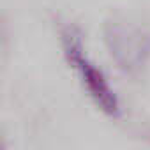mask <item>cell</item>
Segmentation results:
<instances>
[{"label": "cell", "instance_id": "obj_1", "mask_svg": "<svg viewBox=\"0 0 150 150\" xmlns=\"http://www.w3.org/2000/svg\"><path fill=\"white\" fill-rule=\"evenodd\" d=\"M60 42H62V51L69 67L76 72L81 87L87 90L94 104L108 117H113V118L120 117L122 115L120 99L115 88L110 85L106 74L99 69V65H96V62L87 53V48L81 41L80 32L72 27L64 28L60 34Z\"/></svg>", "mask_w": 150, "mask_h": 150}, {"label": "cell", "instance_id": "obj_2", "mask_svg": "<svg viewBox=\"0 0 150 150\" xmlns=\"http://www.w3.org/2000/svg\"><path fill=\"white\" fill-rule=\"evenodd\" d=\"M106 42L111 50V55L125 67L134 69L143 64V55L146 53V48L143 46V39L139 34L132 32L127 27L122 25H108L106 27Z\"/></svg>", "mask_w": 150, "mask_h": 150}]
</instances>
